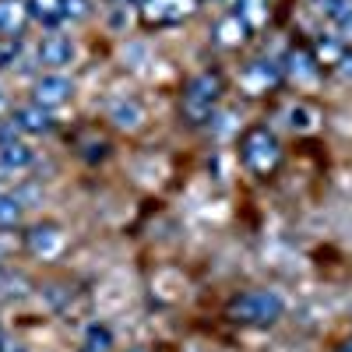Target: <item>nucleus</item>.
Segmentation results:
<instances>
[{
	"label": "nucleus",
	"instance_id": "nucleus-1",
	"mask_svg": "<svg viewBox=\"0 0 352 352\" xmlns=\"http://www.w3.org/2000/svg\"><path fill=\"white\" fill-rule=\"evenodd\" d=\"M285 310V300L278 296L275 289H254V292H243L240 300H232L229 314L243 320V324H268V320H278Z\"/></svg>",
	"mask_w": 352,
	"mask_h": 352
},
{
	"label": "nucleus",
	"instance_id": "nucleus-2",
	"mask_svg": "<svg viewBox=\"0 0 352 352\" xmlns=\"http://www.w3.org/2000/svg\"><path fill=\"white\" fill-rule=\"evenodd\" d=\"M219 92H222V81H219L215 74H197V78L187 85L184 109L194 116V120H204V116H212V106L219 102Z\"/></svg>",
	"mask_w": 352,
	"mask_h": 352
},
{
	"label": "nucleus",
	"instance_id": "nucleus-3",
	"mask_svg": "<svg viewBox=\"0 0 352 352\" xmlns=\"http://www.w3.org/2000/svg\"><path fill=\"white\" fill-rule=\"evenodd\" d=\"M243 162H247V169H254V173L275 169V162H278V141L264 131V127L250 131L247 141H243Z\"/></svg>",
	"mask_w": 352,
	"mask_h": 352
},
{
	"label": "nucleus",
	"instance_id": "nucleus-4",
	"mask_svg": "<svg viewBox=\"0 0 352 352\" xmlns=\"http://www.w3.org/2000/svg\"><path fill=\"white\" fill-rule=\"evenodd\" d=\"M71 92H74V85H71L67 74H43V78L36 81V92H32V96H36L39 106L53 109V106H60Z\"/></svg>",
	"mask_w": 352,
	"mask_h": 352
},
{
	"label": "nucleus",
	"instance_id": "nucleus-5",
	"mask_svg": "<svg viewBox=\"0 0 352 352\" xmlns=\"http://www.w3.org/2000/svg\"><path fill=\"white\" fill-rule=\"evenodd\" d=\"M278 81V64L272 60H254L243 74H240V85L247 88L250 96H261V92H268V88Z\"/></svg>",
	"mask_w": 352,
	"mask_h": 352
},
{
	"label": "nucleus",
	"instance_id": "nucleus-6",
	"mask_svg": "<svg viewBox=\"0 0 352 352\" xmlns=\"http://www.w3.org/2000/svg\"><path fill=\"white\" fill-rule=\"evenodd\" d=\"M28 247H32L36 257L50 261L64 250V232L56 229V226H36L32 232H28Z\"/></svg>",
	"mask_w": 352,
	"mask_h": 352
},
{
	"label": "nucleus",
	"instance_id": "nucleus-7",
	"mask_svg": "<svg viewBox=\"0 0 352 352\" xmlns=\"http://www.w3.org/2000/svg\"><path fill=\"white\" fill-rule=\"evenodd\" d=\"M194 14V0H148L144 4V18L152 21H180Z\"/></svg>",
	"mask_w": 352,
	"mask_h": 352
},
{
	"label": "nucleus",
	"instance_id": "nucleus-8",
	"mask_svg": "<svg viewBox=\"0 0 352 352\" xmlns=\"http://www.w3.org/2000/svg\"><path fill=\"white\" fill-rule=\"evenodd\" d=\"M18 131H25V134H46L50 127H53V120H50V109L46 106H21V109H14V120H11Z\"/></svg>",
	"mask_w": 352,
	"mask_h": 352
},
{
	"label": "nucleus",
	"instance_id": "nucleus-9",
	"mask_svg": "<svg viewBox=\"0 0 352 352\" xmlns=\"http://www.w3.org/2000/svg\"><path fill=\"white\" fill-rule=\"evenodd\" d=\"M74 43L67 39V36H50L43 46H39V60L43 64H50V67H67L71 60H74Z\"/></svg>",
	"mask_w": 352,
	"mask_h": 352
},
{
	"label": "nucleus",
	"instance_id": "nucleus-10",
	"mask_svg": "<svg viewBox=\"0 0 352 352\" xmlns=\"http://www.w3.org/2000/svg\"><path fill=\"white\" fill-rule=\"evenodd\" d=\"M36 162V152L21 141H4L0 144V169L4 173H21Z\"/></svg>",
	"mask_w": 352,
	"mask_h": 352
},
{
	"label": "nucleus",
	"instance_id": "nucleus-11",
	"mask_svg": "<svg viewBox=\"0 0 352 352\" xmlns=\"http://www.w3.org/2000/svg\"><path fill=\"white\" fill-rule=\"evenodd\" d=\"M109 120L120 127V131H138L144 124V109L138 102H131V99H116L109 106Z\"/></svg>",
	"mask_w": 352,
	"mask_h": 352
},
{
	"label": "nucleus",
	"instance_id": "nucleus-12",
	"mask_svg": "<svg viewBox=\"0 0 352 352\" xmlns=\"http://www.w3.org/2000/svg\"><path fill=\"white\" fill-rule=\"evenodd\" d=\"M285 124H289V131H296V134H314L317 124H320V113L314 106H307V102H292L285 109Z\"/></svg>",
	"mask_w": 352,
	"mask_h": 352
},
{
	"label": "nucleus",
	"instance_id": "nucleus-13",
	"mask_svg": "<svg viewBox=\"0 0 352 352\" xmlns=\"http://www.w3.org/2000/svg\"><path fill=\"white\" fill-rule=\"evenodd\" d=\"M25 18H28V4H25V0H0V32L14 36L18 28L25 25Z\"/></svg>",
	"mask_w": 352,
	"mask_h": 352
},
{
	"label": "nucleus",
	"instance_id": "nucleus-14",
	"mask_svg": "<svg viewBox=\"0 0 352 352\" xmlns=\"http://www.w3.org/2000/svg\"><path fill=\"white\" fill-rule=\"evenodd\" d=\"M285 74L296 81V85H314L317 81V64L310 60L307 53H289L285 60Z\"/></svg>",
	"mask_w": 352,
	"mask_h": 352
},
{
	"label": "nucleus",
	"instance_id": "nucleus-15",
	"mask_svg": "<svg viewBox=\"0 0 352 352\" xmlns=\"http://www.w3.org/2000/svg\"><path fill=\"white\" fill-rule=\"evenodd\" d=\"M28 18H36L43 25H60L64 21V0H25Z\"/></svg>",
	"mask_w": 352,
	"mask_h": 352
},
{
	"label": "nucleus",
	"instance_id": "nucleus-16",
	"mask_svg": "<svg viewBox=\"0 0 352 352\" xmlns=\"http://www.w3.org/2000/svg\"><path fill=\"white\" fill-rule=\"evenodd\" d=\"M247 21L240 18V14H229V18H222L219 21V28H215V36H219V43L222 46H240L243 39H247Z\"/></svg>",
	"mask_w": 352,
	"mask_h": 352
},
{
	"label": "nucleus",
	"instance_id": "nucleus-17",
	"mask_svg": "<svg viewBox=\"0 0 352 352\" xmlns=\"http://www.w3.org/2000/svg\"><path fill=\"white\" fill-rule=\"evenodd\" d=\"M236 14L247 21V28H261L268 21V4L264 0H236Z\"/></svg>",
	"mask_w": 352,
	"mask_h": 352
},
{
	"label": "nucleus",
	"instance_id": "nucleus-18",
	"mask_svg": "<svg viewBox=\"0 0 352 352\" xmlns=\"http://www.w3.org/2000/svg\"><path fill=\"white\" fill-rule=\"evenodd\" d=\"M85 345H88V352H109V345H113V335H109V328H99V324H92L85 331Z\"/></svg>",
	"mask_w": 352,
	"mask_h": 352
},
{
	"label": "nucleus",
	"instance_id": "nucleus-19",
	"mask_svg": "<svg viewBox=\"0 0 352 352\" xmlns=\"http://www.w3.org/2000/svg\"><path fill=\"white\" fill-rule=\"evenodd\" d=\"M18 219H21V204H18V197L0 194V226H14Z\"/></svg>",
	"mask_w": 352,
	"mask_h": 352
},
{
	"label": "nucleus",
	"instance_id": "nucleus-20",
	"mask_svg": "<svg viewBox=\"0 0 352 352\" xmlns=\"http://www.w3.org/2000/svg\"><path fill=\"white\" fill-rule=\"evenodd\" d=\"M88 11H92V4H88V0H64V18H71V21L88 18Z\"/></svg>",
	"mask_w": 352,
	"mask_h": 352
},
{
	"label": "nucleus",
	"instance_id": "nucleus-21",
	"mask_svg": "<svg viewBox=\"0 0 352 352\" xmlns=\"http://www.w3.org/2000/svg\"><path fill=\"white\" fill-rule=\"evenodd\" d=\"M314 8H317L320 14H328V18L335 21V18H338L345 8H349V0H314Z\"/></svg>",
	"mask_w": 352,
	"mask_h": 352
},
{
	"label": "nucleus",
	"instance_id": "nucleus-22",
	"mask_svg": "<svg viewBox=\"0 0 352 352\" xmlns=\"http://www.w3.org/2000/svg\"><path fill=\"white\" fill-rule=\"evenodd\" d=\"M317 53H320V60H342V46L335 39H320Z\"/></svg>",
	"mask_w": 352,
	"mask_h": 352
},
{
	"label": "nucleus",
	"instance_id": "nucleus-23",
	"mask_svg": "<svg viewBox=\"0 0 352 352\" xmlns=\"http://www.w3.org/2000/svg\"><path fill=\"white\" fill-rule=\"evenodd\" d=\"M335 25H338V36H342V39H352V4L335 18Z\"/></svg>",
	"mask_w": 352,
	"mask_h": 352
},
{
	"label": "nucleus",
	"instance_id": "nucleus-24",
	"mask_svg": "<svg viewBox=\"0 0 352 352\" xmlns=\"http://www.w3.org/2000/svg\"><path fill=\"white\" fill-rule=\"evenodd\" d=\"M109 25H113V28H127V25H131V11H127V8H116V14L109 18Z\"/></svg>",
	"mask_w": 352,
	"mask_h": 352
},
{
	"label": "nucleus",
	"instance_id": "nucleus-25",
	"mask_svg": "<svg viewBox=\"0 0 352 352\" xmlns=\"http://www.w3.org/2000/svg\"><path fill=\"white\" fill-rule=\"evenodd\" d=\"M14 56H18V50L14 46H4V50H0V67H11Z\"/></svg>",
	"mask_w": 352,
	"mask_h": 352
},
{
	"label": "nucleus",
	"instance_id": "nucleus-26",
	"mask_svg": "<svg viewBox=\"0 0 352 352\" xmlns=\"http://www.w3.org/2000/svg\"><path fill=\"white\" fill-rule=\"evenodd\" d=\"M338 67H342V74H345V78H352V56H342Z\"/></svg>",
	"mask_w": 352,
	"mask_h": 352
},
{
	"label": "nucleus",
	"instance_id": "nucleus-27",
	"mask_svg": "<svg viewBox=\"0 0 352 352\" xmlns=\"http://www.w3.org/2000/svg\"><path fill=\"white\" fill-rule=\"evenodd\" d=\"M342 352H352V342H345V349H342Z\"/></svg>",
	"mask_w": 352,
	"mask_h": 352
},
{
	"label": "nucleus",
	"instance_id": "nucleus-28",
	"mask_svg": "<svg viewBox=\"0 0 352 352\" xmlns=\"http://www.w3.org/2000/svg\"><path fill=\"white\" fill-rule=\"evenodd\" d=\"M0 109H4V92H0Z\"/></svg>",
	"mask_w": 352,
	"mask_h": 352
},
{
	"label": "nucleus",
	"instance_id": "nucleus-29",
	"mask_svg": "<svg viewBox=\"0 0 352 352\" xmlns=\"http://www.w3.org/2000/svg\"><path fill=\"white\" fill-rule=\"evenodd\" d=\"M131 352H144V349H131Z\"/></svg>",
	"mask_w": 352,
	"mask_h": 352
},
{
	"label": "nucleus",
	"instance_id": "nucleus-30",
	"mask_svg": "<svg viewBox=\"0 0 352 352\" xmlns=\"http://www.w3.org/2000/svg\"><path fill=\"white\" fill-rule=\"evenodd\" d=\"M0 352H11V349H0Z\"/></svg>",
	"mask_w": 352,
	"mask_h": 352
},
{
	"label": "nucleus",
	"instance_id": "nucleus-31",
	"mask_svg": "<svg viewBox=\"0 0 352 352\" xmlns=\"http://www.w3.org/2000/svg\"><path fill=\"white\" fill-rule=\"evenodd\" d=\"M144 4H148V0H144Z\"/></svg>",
	"mask_w": 352,
	"mask_h": 352
},
{
	"label": "nucleus",
	"instance_id": "nucleus-32",
	"mask_svg": "<svg viewBox=\"0 0 352 352\" xmlns=\"http://www.w3.org/2000/svg\"><path fill=\"white\" fill-rule=\"evenodd\" d=\"M349 4H352V0H349Z\"/></svg>",
	"mask_w": 352,
	"mask_h": 352
}]
</instances>
